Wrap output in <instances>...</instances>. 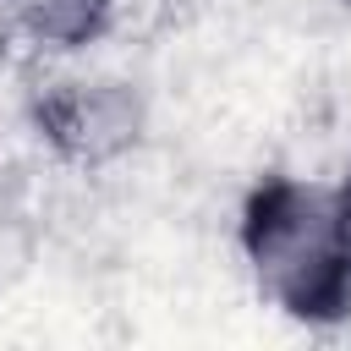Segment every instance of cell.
Returning a JSON list of instances; mask_svg holds the SVG:
<instances>
[{"instance_id":"4","label":"cell","mask_w":351,"mask_h":351,"mask_svg":"<svg viewBox=\"0 0 351 351\" xmlns=\"http://www.w3.org/2000/svg\"><path fill=\"white\" fill-rule=\"evenodd\" d=\"M329 192H335V214H340V230H346V247H351V159H346V170Z\"/></svg>"},{"instance_id":"3","label":"cell","mask_w":351,"mask_h":351,"mask_svg":"<svg viewBox=\"0 0 351 351\" xmlns=\"http://www.w3.org/2000/svg\"><path fill=\"white\" fill-rule=\"evenodd\" d=\"M115 16V0H0V33L33 49H82Z\"/></svg>"},{"instance_id":"2","label":"cell","mask_w":351,"mask_h":351,"mask_svg":"<svg viewBox=\"0 0 351 351\" xmlns=\"http://www.w3.org/2000/svg\"><path fill=\"white\" fill-rule=\"evenodd\" d=\"M38 126L71 159H110V154L137 143L143 104H137L132 82L77 77V82H55V93L38 104Z\"/></svg>"},{"instance_id":"1","label":"cell","mask_w":351,"mask_h":351,"mask_svg":"<svg viewBox=\"0 0 351 351\" xmlns=\"http://www.w3.org/2000/svg\"><path fill=\"white\" fill-rule=\"evenodd\" d=\"M241 258L285 318L329 329L351 313V247L329 186L302 176L258 181L241 203Z\"/></svg>"}]
</instances>
